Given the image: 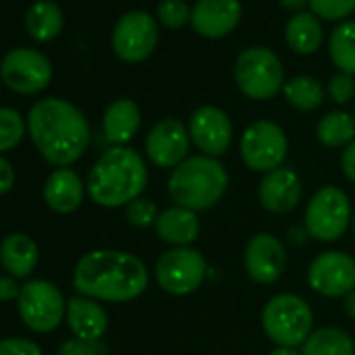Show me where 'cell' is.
I'll return each mask as SVG.
<instances>
[{
  "mask_svg": "<svg viewBox=\"0 0 355 355\" xmlns=\"http://www.w3.org/2000/svg\"><path fill=\"white\" fill-rule=\"evenodd\" d=\"M345 313L355 320V291H351L347 297H345Z\"/></svg>",
  "mask_w": 355,
  "mask_h": 355,
  "instance_id": "41",
  "label": "cell"
},
{
  "mask_svg": "<svg viewBox=\"0 0 355 355\" xmlns=\"http://www.w3.org/2000/svg\"><path fill=\"white\" fill-rule=\"evenodd\" d=\"M21 322L34 332H53L65 320L67 301L61 288L49 280H28L17 299Z\"/></svg>",
  "mask_w": 355,
  "mask_h": 355,
  "instance_id": "8",
  "label": "cell"
},
{
  "mask_svg": "<svg viewBox=\"0 0 355 355\" xmlns=\"http://www.w3.org/2000/svg\"><path fill=\"white\" fill-rule=\"evenodd\" d=\"M38 245L24 232H13L0 243V263L13 278H28L38 266Z\"/></svg>",
  "mask_w": 355,
  "mask_h": 355,
  "instance_id": "22",
  "label": "cell"
},
{
  "mask_svg": "<svg viewBox=\"0 0 355 355\" xmlns=\"http://www.w3.org/2000/svg\"><path fill=\"white\" fill-rule=\"evenodd\" d=\"M307 282L322 297H347L355 291V259L343 251L320 253L309 263Z\"/></svg>",
  "mask_w": 355,
  "mask_h": 355,
  "instance_id": "14",
  "label": "cell"
},
{
  "mask_svg": "<svg viewBox=\"0 0 355 355\" xmlns=\"http://www.w3.org/2000/svg\"><path fill=\"white\" fill-rule=\"evenodd\" d=\"M157 218H159V211H157V205L150 199L138 197L136 201L125 205V220L134 228H140V230L150 228V226L157 224Z\"/></svg>",
  "mask_w": 355,
  "mask_h": 355,
  "instance_id": "33",
  "label": "cell"
},
{
  "mask_svg": "<svg viewBox=\"0 0 355 355\" xmlns=\"http://www.w3.org/2000/svg\"><path fill=\"white\" fill-rule=\"evenodd\" d=\"M0 355H44V353L38 343L21 336H11L0 340Z\"/></svg>",
  "mask_w": 355,
  "mask_h": 355,
  "instance_id": "35",
  "label": "cell"
},
{
  "mask_svg": "<svg viewBox=\"0 0 355 355\" xmlns=\"http://www.w3.org/2000/svg\"><path fill=\"white\" fill-rule=\"evenodd\" d=\"M284 98L291 107L299 111H315L324 103V86L311 76H295L291 78L284 88Z\"/></svg>",
  "mask_w": 355,
  "mask_h": 355,
  "instance_id": "29",
  "label": "cell"
},
{
  "mask_svg": "<svg viewBox=\"0 0 355 355\" xmlns=\"http://www.w3.org/2000/svg\"><path fill=\"white\" fill-rule=\"evenodd\" d=\"M268 355H303V353L297 351L295 347H276V349L270 351Z\"/></svg>",
  "mask_w": 355,
  "mask_h": 355,
  "instance_id": "42",
  "label": "cell"
},
{
  "mask_svg": "<svg viewBox=\"0 0 355 355\" xmlns=\"http://www.w3.org/2000/svg\"><path fill=\"white\" fill-rule=\"evenodd\" d=\"M26 134L24 117L9 107H0V153L15 148Z\"/></svg>",
  "mask_w": 355,
  "mask_h": 355,
  "instance_id": "30",
  "label": "cell"
},
{
  "mask_svg": "<svg viewBox=\"0 0 355 355\" xmlns=\"http://www.w3.org/2000/svg\"><path fill=\"white\" fill-rule=\"evenodd\" d=\"M286 268L284 245L268 232L255 234L245 249V270L247 276L257 284H274L280 280Z\"/></svg>",
  "mask_w": 355,
  "mask_h": 355,
  "instance_id": "16",
  "label": "cell"
},
{
  "mask_svg": "<svg viewBox=\"0 0 355 355\" xmlns=\"http://www.w3.org/2000/svg\"><path fill=\"white\" fill-rule=\"evenodd\" d=\"M301 180L288 167L268 171L259 182V203L266 211L284 216L291 214L301 201Z\"/></svg>",
  "mask_w": 355,
  "mask_h": 355,
  "instance_id": "18",
  "label": "cell"
},
{
  "mask_svg": "<svg viewBox=\"0 0 355 355\" xmlns=\"http://www.w3.org/2000/svg\"><path fill=\"white\" fill-rule=\"evenodd\" d=\"M241 15V0H197L191 11V26L199 36L218 40L239 26Z\"/></svg>",
  "mask_w": 355,
  "mask_h": 355,
  "instance_id": "17",
  "label": "cell"
},
{
  "mask_svg": "<svg viewBox=\"0 0 355 355\" xmlns=\"http://www.w3.org/2000/svg\"><path fill=\"white\" fill-rule=\"evenodd\" d=\"M84 193L82 178L69 167L55 169L44 182V201L57 214H73L82 205Z\"/></svg>",
  "mask_w": 355,
  "mask_h": 355,
  "instance_id": "20",
  "label": "cell"
},
{
  "mask_svg": "<svg viewBox=\"0 0 355 355\" xmlns=\"http://www.w3.org/2000/svg\"><path fill=\"white\" fill-rule=\"evenodd\" d=\"M234 82L247 98L268 101L284 88V67L274 51L251 46L234 63Z\"/></svg>",
  "mask_w": 355,
  "mask_h": 355,
  "instance_id": "6",
  "label": "cell"
},
{
  "mask_svg": "<svg viewBox=\"0 0 355 355\" xmlns=\"http://www.w3.org/2000/svg\"><path fill=\"white\" fill-rule=\"evenodd\" d=\"M65 322L76 338L82 340H98L109 328V318L103 305L84 295H76L67 301Z\"/></svg>",
  "mask_w": 355,
  "mask_h": 355,
  "instance_id": "19",
  "label": "cell"
},
{
  "mask_svg": "<svg viewBox=\"0 0 355 355\" xmlns=\"http://www.w3.org/2000/svg\"><path fill=\"white\" fill-rule=\"evenodd\" d=\"M21 286L15 282L13 276H0V301H13L19 299Z\"/></svg>",
  "mask_w": 355,
  "mask_h": 355,
  "instance_id": "38",
  "label": "cell"
},
{
  "mask_svg": "<svg viewBox=\"0 0 355 355\" xmlns=\"http://www.w3.org/2000/svg\"><path fill=\"white\" fill-rule=\"evenodd\" d=\"M15 187V169L11 165V161H7L3 155H0V195L11 193Z\"/></svg>",
  "mask_w": 355,
  "mask_h": 355,
  "instance_id": "37",
  "label": "cell"
},
{
  "mask_svg": "<svg viewBox=\"0 0 355 355\" xmlns=\"http://www.w3.org/2000/svg\"><path fill=\"white\" fill-rule=\"evenodd\" d=\"M328 53L338 71L355 76V21H343L332 30Z\"/></svg>",
  "mask_w": 355,
  "mask_h": 355,
  "instance_id": "28",
  "label": "cell"
},
{
  "mask_svg": "<svg viewBox=\"0 0 355 355\" xmlns=\"http://www.w3.org/2000/svg\"><path fill=\"white\" fill-rule=\"evenodd\" d=\"M63 28V13L61 7L53 0H38L26 15V30L34 40L46 42L53 40Z\"/></svg>",
  "mask_w": 355,
  "mask_h": 355,
  "instance_id": "25",
  "label": "cell"
},
{
  "mask_svg": "<svg viewBox=\"0 0 355 355\" xmlns=\"http://www.w3.org/2000/svg\"><path fill=\"white\" fill-rule=\"evenodd\" d=\"M340 167H343V173L347 175V180L355 184V140L349 146H345L343 157H340Z\"/></svg>",
  "mask_w": 355,
  "mask_h": 355,
  "instance_id": "39",
  "label": "cell"
},
{
  "mask_svg": "<svg viewBox=\"0 0 355 355\" xmlns=\"http://www.w3.org/2000/svg\"><path fill=\"white\" fill-rule=\"evenodd\" d=\"M191 7L184 0H161V5L157 7V17L163 28L169 30H180L191 21Z\"/></svg>",
  "mask_w": 355,
  "mask_h": 355,
  "instance_id": "31",
  "label": "cell"
},
{
  "mask_svg": "<svg viewBox=\"0 0 355 355\" xmlns=\"http://www.w3.org/2000/svg\"><path fill=\"white\" fill-rule=\"evenodd\" d=\"M57 355H105V347L98 340L69 338L59 347Z\"/></svg>",
  "mask_w": 355,
  "mask_h": 355,
  "instance_id": "36",
  "label": "cell"
},
{
  "mask_svg": "<svg viewBox=\"0 0 355 355\" xmlns=\"http://www.w3.org/2000/svg\"><path fill=\"white\" fill-rule=\"evenodd\" d=\"M228 189V171L216 159L207 155H195L171 169L167 180V193L178 207L191 211L211 209L224 197Z\"/></svg>",
  "mask_w": 355,
  "mask_h": 355,
  "instance_id": "4",
  "label": "cell"
},
{
  "mask_svg": "<svg viewBox=\"0 0 355 355\" xmlns=\"http://www.w3.org/2000/svg\"><path fill=\"white\" fill-rule=\"evenodd\" d=\"M155 232L171 247H191V243H195L201 234V222L195 211L173 205L159 214Z\"/></svg>",
  "mask_w": 355,
  "mask_h": 355,
  "instance_id": "21",
  "label": "cell"
},
{
  "mask_svg": "<svg viewBox=\"0 0 355 355\" xmlns=\"http://www.w3.org/2000/svg\"><path fill=\"white\" fill-rule=\"evenodd\" d=\"M207 276L205 257L193 247H171L155 263V278L169 295H191Z\"/></svg>",
  "mask_w": 355,
  "mask_h": 355,
  "instance_id": "9",
  "label": "cell"
},
{
  "mask_svg": "<svg viewBox=\"0 0 355 355\" xmlns=\"http://www.w3.org/2000/svg\"><path fill=\"white\" fill-rule=\"evenodd\" d=\"M191 140L207 157H222L232 144V121L228 113L214 105L199 107L189 119Z\"/></svg>",
  "mask_w": 355,
  "mask_h": 355,
  "instance_id": "15",
  "label": "cell"
},
{
  "mask_svg": "<svg viewBox=\"0 0 355 355\" xmlns=\"http://www.w3.org/2000/svg\"><path fill=\"white\" fill-rule=\"evenodd\" d=\"M146 182L148 169L142 157L130 146H111L92 165L86 193L98 207L115 209L136 201Z\"/></svg>",
  "mask_w": 355,
  "mask_h": 355,
  "instance_id": "3",
  "label": "cell"
},
{
  "mask_svg": "<svg viewBox=\"0 0 355 355\" xmlns=\"http://www.w3.org/2000/svg\"><path fill=\"white\" fill-rule=\"evenodd\" d=\"M159 42V26L146 11H128L113 28L111 44L125 63L146 61Z\"/></svg>",
  "mask_w": 355,
  "mask_h": 355,
  "instance_id": "11",
  "label": "cell"
},
{
  "mask_svg": "<svg viewBox=\"0 0 355 355\" xmlns=\"http://www.w3.org/2000/svg\"><path fill=\"white\" fill-rule=\"evenodd\" d=\"M3 82L19 94H36L44 90L53 78L51 61L34 49H15L0 63Z\"/></svg>",
  "mask_w": 355,
  "mask_h": 355,
  "instance_id": "12",
  "label": "cell"
},
{
  "mask_svg": "<svg viewBox=\"0 0 355 355\" xmlns=\"http://www.w3.org/2000/svg\"><path fill=\"white\" fill-rule=\"evenodd\" d=\"M305 232L320 243L338 241L351 224L349 197L336 187L320 189L305 209Z\"/></svg>",
  "mask_w": 355,
  "mask_h": 355,
  "instance_id": "7",
  "label": "cell"
},
{
  "mask_svg": "<svg viewBox=\"0 0 355 355\" xmlns=\"http://www.w3.org/2000/svg\"><path fill=\"white\" fill-rule=\"evenodd\" d=\"M191 134L189 128L175 117H165L157 121L144 140L146 157L153 165L163 169H175L189 159Z\"/></svg>",
  "mask_w": 355,
  "mask_h": 355,
  "instance_id": "13",
  "label": "cell"
},
{
  "mask_svg": "<svg viewBox=\"0 0 355 355\" xmlns=\"http://www.w3.org/2000/svg\"><path fill=\"white\" fill-rule=\"evenodd\" d=\"M263 332L278 347H299L313 332V313L309 303L293 293L272 297L261 311Z\"/></svg>",
  "mask_w": 355,
  "mask_h": 355,
  "instance_id": "5",
  "label": "cell"
},
{
  "mask_svg": "<svg viewBox=\"0 0 355 355\" xmlns=\"http://www.w3.org/2000/svg\"><path fill=\"white\" fill-rule=\"evenodd\" d=\"M303 355H355L353 338L334 326L313 330L303 343Z\"/></svg>",
  "mask_w": 355,
  "mask_h": 355,
  "instance_id": "26",
  "label": "cell"
},
{
  "mask_svg": "<svg viewBox=\"0 0 355 355\" xmlns=\"http://www.w3.org/2000/svg\"><path fill=\"white\" fill-rule=\"evenodd\" d=\"M28 132L38 153L57 167L76 163L90 144L86 115L63 98H42L28 115Z\"/></svg>",
  "mask_w": 355,
  "mask_h": 355,
  "instance_id": "2",
  "label": "cell"
},
{
  "mask_svg": "<svg viewBox=\"0 0 355 355\" xmlns=\"http://www.w3.org/2000/svg\"><path fill=\"white\" fill-rule=\"evenodd\" d=\"M326 90H328V96H330L332 103H336V105H347V103H351L353 96H355V80H353L351 73L338 71V73H334V76L330 78Z\"/></svg>",
  "mask_w": 355,
  "mask_h": 355,
  "instance_id": "34",
  "label": "cell"
},
{
  "mask_svg": "<svg viewBox=\"0 0 355 355\" xmlns=\"http://www.w3.org/2000/svg\"><path fill=\"white\" fill-rule=\"evenodd\" d=\"M148 286L146 266L132 253L96 249L80 257L73 270L78 295L94 301L128 303L138 299Z\"/></svg>",
  "mask_w": 355,
  "mask_h": 355,
  "instance_id": "1",
  "label": "cell"
},
{
  "mask_svg": "<svg viewBox=\"0 0 355 355\" xmlns=\"http://www.w3.org/2000/svg\"><path fill=\"white\" fill-rule=\"evenodd\" d=\"M305 5H309V0H280V7L286 11H293V15L301 13Z\"/></svg>",
  "mask_w": 355,
  "mask_h": 355,
  "instance_id": "40",
  "label": "cell"
},
{
  "mask_svg": "<svg viewBox=\"0 0 355 355\" xmlns=\"http://www.w3.org/2000/svg\"><path fill=\"white\" fill-rule=\"evenodd\" d=\"M351 222H353V236H355V216H353V220H351Z\"/></svg>",
  "mask_w": 355,
  "mask_h": 355,
  "instance_id": "43",
  "label": "cell"
},
{
  "mask_svg": "<svg viewBox=\"0 0 355 355\" xmlns=\"http://www.w3.org/2000/svg\"><path fill=\"white\" fill-rule=\"evenodd\" d=\"M288 153V138L284 130L270 119L253 121L241 136L243 163L253 171H274L282 167Z\"/></svg>",
  "mask_w": 355,
  "mask_h": 355,
  "instance_id": "10",
  "label": "cell"
},
{
  "mask_svg": "<svg viewBox=\"0 0 355 355\" xmlns=\"http://www.w3.org/2000/svg\"><path fill=\"white\" fill-rule=\"evenodd\" d=\"M307 7L322 21H343L355 11V0H309Z\"/></svg>",
  "mask_w": 355,
  "mask_h": 355,
  "instance_id": "32",
  "label": "cell"
},
{
  "mask_svg": "<svg viewBox=\"0 0 355 355\" xmlns=\"http://www.w3.org/2000/svg\"><path fill=\"white\" fill-rule=\"evenodd\" d=\"M315 136L328 148L349 146L355 140V117L347 111H330L318 121Z\"/></svg>",
  "mask_w": 355,
  "mask_h": 355,
  "instance_id": "27",
  "label": "cell"
},
{
  "mask_svg": "<svg viewBox=\"0 0 355 355\" xmlns=\"http://www.w3.org/2000/svg\"><path fill=\"white\" fill-rule=\"evenodd\" d=\"M284 38L291 51L297 55H313L324 38V30L320 19L311 11L295 13L284 28Z\"/></svg>",
  "mask_w": 355,
  "mask_h": 355,
  "instance_id": "24",
  "label": "cell"
},
{
  "mask_svg": "<svg viewBox=\"0 0 355 355\" xmlns=\"http://www.w3.org/2000/svg\"><path fill=\"white\" fill-rule=\"evenodd\" d=\"M140 121L142 115L138 105L130 98H117L107 107L103 117L105 138L113 146H123L136 136V132L140 130Z\"/></svg>",
  "mask_w": 355,
  "mask_h": 355,
  "instance_id": "23",
  "label": "cell"
}]
</instances>
